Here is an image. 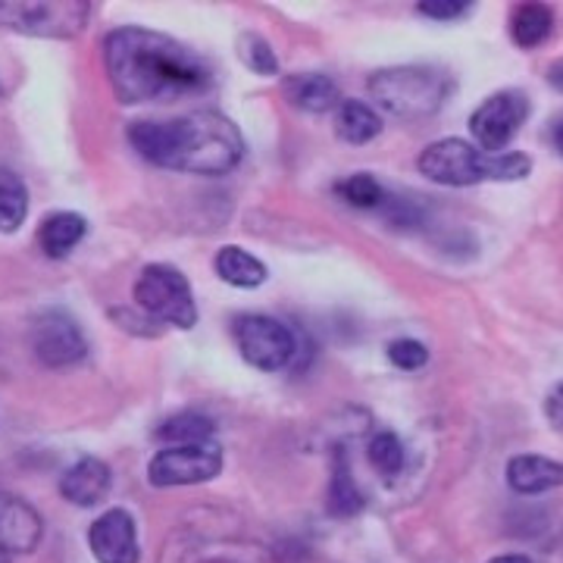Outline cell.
<instances>
[{
	"label": "cell",
	"instance_id": "cell-12",
	"mask_svg": "<svg viewBox=\"0 0 563 563\" xmlns=\"http://www.w3.org/2000/svg\"><path fill=\"white\" fill-rule=\"evenodd\" d=\"M44 523L38 510L22 498L0 492V548L7 554H32L41 544Z\"/></svg>",
	"mask_w": 563,
	"mask_h": 563
},
{
	"label": "cell",
	"instance_id": "cell-14",
	"mask_svg": "<svg viewBox=\"0 0 563 563\" xmlns=\"http://www.w3.org/2000/svg\"><path fill=\"white\" fill-rule=\"evenodd\" d=\"M504 476L517 495H542L563 485V463L551 461L544 454H517L507 463Z\"/></svg>",
	"mask_w": 563,
	"mask_h": 563
},
{
	"label": "cell",
	"instance_id": "cell-15",
	"mask_svg": "<svg viewBox=\"0 0 563 563\" xmlns=\"http://www.w3.org/2000/svg\"><path fill=\"white\" fill-rule=\"evenodd\" d=\"M282 98L301 113H329L339 107V85L320 73H295L282 79Z\"/></svg>",
	"mask_w": 563,
	"mask_h": 563
},
{
	"label": "cell",
	"instance_id": "cell-1",
	"mask_svg": "<svg viewBox=\"0 0 563 563\" xmlns=\"http://www.w3.org/2000/svg\"><path fill=\"white\" fill-rule=\"evenodd\" d=\"M103 66L113 95L129 107L181 101L210 85L201 54L144 25L113 29L103 38Z\"/></svg>",
	"mask_w": 563,
	"mask_h": 563
},
{
	"label": "cell",
	"instance_id": "cell-30",
	"mask_svg": "<svg viewBox=\"0 0 563 563\" xmlns=\"http://www.w3.org/2000/svg\"><path fill=\"white\" fill-rule=\"evenodd\" d=\"M488 563H536L532 558H526V554H501V558H495V561Z\"/></svg>",
	"mask_w": 563,
	"mask_h": 563
},
{
	"label": "cell",
	"instance_id": "cell-21",
	"mask_svg": "<svg viewBox=\"0 0 563 563\" xmlns=\"http://www.w3.org/2000/svg\"><path fill=\"white\" fill-rule=\"evenodd\" d=\"M217 432V422L210 420L207 413H198V410H181V413H173L157 426V439L169 444H198L210 442Z\"/></svg>",
	"mask_w": 563,
	"mask_h": 563
},
{
	"label": "cell",
	"instance_id": "cell-16",
	"mask_svg": "<svg viewBox=\"0 0 563 563\" xmlns=\"http://www.w3.org/2000/svg\"><path fill=\"white\" fill-rule=\"evenodd\" d=\"M85 235H88V222H85V217L76 213V210H57V213L44 217L38 225L41 251H44L51 261L69 257V254L79 247Z\"/></svg>",
	"mask_w": 563,
	"mask_h": 563
},
{
	"label": "cell",
	"instance_id": "cell-9",
	"mask_svg": "<svg viewBox=\"0 0 563 563\" xmlns=\"http://www.w3.org/2000/svg\"><path fill=\"white\" fill-rule=\"evenodd\" d=\"M529 117V101L523 91L507 88L492 95L488 101L476 107V113L470 117V132L479 141V151L485 154H504L507 141L520 132V125Z\"/></svg>",
	"mask_w": 563,
	"mask_h": 563
},
{
	"label": "cell",
	"instance_id": "cell-10",
	"mask_svg": "<svg viewBox=\"0 0 563 563\" xmlns=\"http://www.w3.org/2000/svg\"><path fill=\"white\" fill-rule=\"evenodd\" d=\"M32 351L44 366L63 369L76 366L88 354L81 325L66 310H44L32 322Z\"/></svg>",
	"mask_w": 563,
	"mask_h": 563
},
{
	"label": "cell",
	"instance_id": "cell-31",
	"mask_svg": "<svg viewBox=\"0 0 563 563\" xmlns=\"http://www.w3.org/2000/svg\"><path fill=\"white\" fill-rule=\"evenodd\" d=\"M551 139H554V147H558V154L563 157V120L554 125V132H551Z\"/></svg>",
	"mask_w": 563,
	"mask_h": 563
},
{
	"label": "cell",
	"instance_id": "cell-26",
	"mask_svg": "<svg viewBox=\"0 0 563 563\" xmlns=\"http://www.w3.org/2000/svg\"><path fill=\"white\" fill-rule=\"evenodd\" d=\"M388 361L395 363L398 369H407V373H417L429 363V347L417 339H395L388 344Z\"/></svg>",
	"mask_w": 563,
	"mask_h": 563
},
{
	"label": "cell",
	"instance_id": "cell-32",
	"mask_svg": "<svg viewBox=\"0 0 563 563\" xmlns=\"http://www.w3.org/2000/svg\"><path fill=\"white\" fill-rule=\"evenodd\" d=\"M0 563H10V554H7L3 548H0Z\"/></svg>",
	"mask_w": 563,
	"mask_h": 563
},
{
	"label": "cell",
	"instance_id": "cell-25",
	"mask_svg": "<svg viewBox=\"0 0 563 563\" xmlns=\"http://www.w3.org/2000/svg\"><path fill=\"white\" fill-rule=\"evenodd\" d=\"M239 57L257 76H276L279 73V60H276L273 47L261 35H242V41H239Z\"/></svg>",
	"mask_w": 563,
	"mask_h": 563
},
{
	"label": "cell",
	"instance_id": "cell-20",
	"mask_svg": "<svg viewBox=\"0 0 563 563\" xmlns=\"http://www.w3.org/2000/svg\"><path fill=\"white\" fill-rule=\"evenodd\" d=\"M554 32V13L548 3H523L517 13H514V22H510V35L517 41V47H542L544 41L551 38Z\"/></svg>",
	"mask_w": 563,
	"mask_h": 563
},
{
	"label": "cell",
	"instance_id": "cell-27",
	"mask_svg": "<svg viewBox=\"0 0 563 563\" xmlns=\"http://www.w3.org/2000/svg\"><path fill=\"white\" fill-rule=\"evenodd\" d=\"M470 7H473V3H466V0H420V3H417V10H420L422 16L442 22L457 20V16H463Z\"/></svg>",
	"mask_w": 563,
	"mask_h": 563
},
{
	"label": "cell",
	"instance_id": "cell-6",
	"mask_svg": "<svg viewBox=\"0 0 563 563\" xmlns=\"http://www.w3.org/2000/svg\"><path fill=\"white\" fill-rule=\"evenodd\" d=\"M91 3L85 0H10L0 3V25L35 38H76L88 25Z\"/></svg>",
	"mask_w": 563,
	"mask_h": 563
},
{
	"label": "cell",
	"instance_id": "cell-24",
	"mask_svg": "<svg viewBox=\"0 0 563 563\" xmlns=\"http://www.w3.org/2000/svg\"><path fill=\"white\" fill-rule=\"evenodd\" d=\"M366 457H369V463H373L383 476H398L404 470V463H407L404 444L395 432H376V435L369 439Z\"/></svg>",
	"mask_w": 563,
	"mask_h": 563
},
{
	"label": "cell",
	"instance_id": "cell-18",
	"mask_svg": "<svg viewBox=\"0 0 563 563\" xmlns=\"http://www.w3.org/2000/svg\"><path fill=\"white\" fill-rule=\"evenodd\" d=\"M329 514L332 517H357L363 510V498L361 485L354 483V476H351V463H347V454H344V448H335V466H332V483H329Z\"/></svg>",
	"mask_w": 563,
	"mask_h": 563
},
{
	"label": "cell",
	"instance_id": "cell-28",
	"mask_svg": "<svg viewBox=\"0 0 563 563\" xmlns=\"http://www.w3.org/2000/svg\"><path fill=\"white\" fill-rule=\"evenodd\" d=\"M544 417L558 432H563V383L554 385L551 395L544 398Z\"/></svg>",
	"mask_w": 563,
	"mask_h": 563
},
{
	"label": "cell",
	"instance_id": "cell-4",
	"mask_svg": "<svg viewBox=\"0 0 563 563\" xmlns=\"http://www.w3.org/2000/svg\"><path fill=\"white\" fill-rule=\"evenodd\" d=\"M451 91H454L451 73H444L442 66H429V63L379 69L369 79V95L376 98V103L401 120L435 117L444 101L451 98Z\"/></svg>",
	"mask_w": 563,
	"mask_h": 563
},
{
	"label": "cell",
	"instance_id": "cell-17",
	"mask_svg": "<svg viewBox=\"0 0 563 563\" xmlns=\"http://www.w3.org/2000/svg\"><path fill=\"white\" fill-rule=\"evenodd\" d=\"M213 266H217V276L232 288H247L251 291V288H261L266 282V263L261 257H254V254H247L244 247H235V244L220 247Z\"/></svg>",
	"mask_w": 563,
	"mask_h": 563
},
{
	"label": "cell",
	"instance_id": "cell-19",
	"mask_svg": "<svg viewBox=\"0 0 563 563\" xmlns=\"http://www.w3.org/2000/svg\"><path fill=\"white\" fill-rule=\"evenodd\" d=\"M335 132L347 144H369L383 132V117L363 101H342L335 107Z\"/></svg>",
	"mask_w": 563,
	"mask_h": 563
},
{
	"label": "cell",
	"instance_id": "cell-11",
	"mask_svg": "<svg viewBox=\"0 0 563 563\" xmlns=\"http://www.w3.org/2000/svg\"><path fill=\"white\" fill-rule=\"evenodd\" d=\"M88 548L98 563H139V526L125 507H110L88 529Z\"/></svg>",
	"mask_w": 563,
	"mask_h": 563
},
{
	"label": "cell",
	"instance_id": "cell-3",
	"mask_svg": "<svg viewBox=\"0 0 563 563\" xmlns=\"http://www.w3.org/2000/svg\"><path fill=\"white\" fill-rule=\"evenodd\" d=\"M420 173L435 185L466 188L479 181H517L532 173V157L520 151L507 154H485L476 144L463 139L432 141L420 154Z\"/></svg>",
	"mask_w": 563,
	"mask_h": 563
},
{
	"label": "cell",
	"instance_id": "cell-29",
	"mask_svg": "<svg viewBox=\"0 0 563 563\" xmlns=\"http://www.w3.org/2000/svg\"><path fill=\"white\" fill-rule=\"evenodd\" d=\"M544 79H548V85H551L554 91H563V63H558V66H551Z\"/></svg>",
	"mask_w": 563,
	"mask_h": 563
},
{
	"label": "cell",
	"instance_id": "cell-8",
	"mask_svg": "<svg viewBox=\"0 0 563 563\" xmlns=\"http://www.w3.org/2000/svg\"><path fill=\"white\" fill-rule=\"evenodd\" d=\"M222 470V448L213 439L198 444H173L157 451L147 463V483L154 488H179L217 479Z\"/></svg>",
	"mask_w": 563,
	"mask_h": 563
},
{
	"label": "cell",
	"instance_id": "cell-2",
	"mask_svg": "<svg viewBox=\"0 0 563 563\" xmlns=\"http://www.w3.org/2000/svg\"><path fill=\"white\" fill-rule=\"evenodd\" d=\"M129 141L147 163L198 176L232 173L244 157L242 129L217 110H198L166 122H132Z\"/></svg>",
	"mask_w": 563,
	"mask_h": 563
},
{
	"label": "cell",
	"instance_id": "cell-13",
	"mask_svg": "<svg viewBox=\"0 0 563 563\" xmlns=\"http://www.w3.org/2000/svg\"><path fill=\"white\" fill-rule=\"evenodd\" d=\"M113 473L101 457H81L60 476V495L76 507H98L110 495Z\"/></svg>",
	"mask_w": 563,
	"mask_h": 563
},
{
	"label": "cell",
	"instance_id": "cell-22",
	"mask_svg": "<svg viewBox=\"0 0 563 563\" xmlns=\"http://www.w3.org/2000/svg\"><path fill=\"white\" fill-rule=\"evenodd\" d=\"M29 217V188L20 173L0 166V232H16Z\"/></svg>",
	"mask_w": 563,
	"mask_h": 563
},
{
	"label": "cell",
	"instance_id": "cell-7",
	"mask_svg": "<svg viewBox=\"0 0 563 563\" xmlns=\"http://www.w3.org/2000/svg\"><path fill=\"white\" fill-rule=\"evenodd\" d=\"M235 344L242 351L244 363L257 366L261 373H279L295 361L298 339L282 320L263 313H244L235 320Z\"/></svg>",
	"mask_w": 563,
	"mask_h": 563
},
{
	"label": "cell",
	"instance_id": "cell-5",
	"mask_svg": "<svg viewBox=\"0 0 563 563\" xmlns=\"http://www.w3.org/2000/svg\"><path fill=\"white\" fill-rule=\"evenodd\" d=\"M132 295L141 313H147L154 322L173 329H191L198 322V303L191 295V285L169 263H147Z\"/></svg>",
	"mask_w": 563,
	"mask_h": 563
},
{
	"label": "cell",
	"instance_id": "cell-23",
	"mask_svg": "<svg viewBox=\"0 0 563 563\" xmlns=\"http://www.w3.org/2000/svg\"><path fill=\"white\" fill-rule=\"evenodd\" d=\"M339 198L354 210H373V213H383V207L388 203V191L379 179H373L369 173H357V176H347L339 181Z\"/></svg>",
	"mask_w": 563,
	"mask_h": 563
}]
</instances>
